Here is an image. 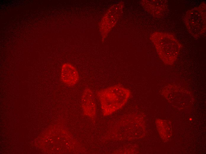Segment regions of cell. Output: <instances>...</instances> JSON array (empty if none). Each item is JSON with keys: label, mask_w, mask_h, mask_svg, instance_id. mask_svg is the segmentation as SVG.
<instances>
[{"label": "cell", "mask_w": 206, "mask_h": 154, "mask_svg": "<svg viewBox=\"0 0 206 154\" xmlns=\"http://www.w3.org/2000/svg\"><path fill=\"white\" fill-rule=\"evenodd\" d=\"M96 95L104 115L111 114L122 108L131 95V91L120 84L99 90Z\"/></svg>", "instance_id": "obj_1"}, {"label": "cell", "mask_w": 206, "mask_h": 154, "mask_svg": "<svg viewBox=\"0 0 206 154\" xmlns=\"http://www.w3.org/2000/svg\"><path fill=\"white\" fill-rule=\"evenodd\" d=\"M160 58L165 63H172L176 58L181 44L177 39L170 33L156 32L150 37Z\"/></svg>", "instance_id": "obj_2"}, {"label": "cell", "mask_w": 206, "mask_h": 154, "mask_svg": "<svg viewBox=\"0 0 206 154\" xmlns=\"http://www.w3.org/2000/svg\"><path fill=\"white\" fill-rule=\"evenodd\" d=\"M206 4L201 3L198 6L188 10L184 18L185 25L189 33L198 38L206 31Z\"/></svg>", "instance_id": "obj_3"}, {"label": "cell", "mask_w": 206, "mask_h": 154, "mask_svg": "<svg viewBox=\"0 0 206 154\" xmlns=\"http://www.w3.org/2000/svg\"><path fill=\"white\" fill-rule=\"evenodd\" d=\"M138 117L135 114L126 115L120 119L113 129V137L117 140H131L137 138Z\"/></svg>", "instance_id": "obj_4"}, {"label": "cell", "mask_w": 206, "mask_h": 154, "mask_svg": "<svg viewBox=\"0 0 206 154\" xmlns=\"http://www.w3.org/2000/svg\"><path fill=\"white\" fill-rule=\"evenodd\" d=\"M60 78L66 85L72 86L78 83L80 76L77 69L73 65L69 62H65L61 67Z\"/></svg>", "instance_id": "obj_5"}, {"label": "cell", "mask_w": 206, "mask_h": 154, "mask_svg": "<svg viewBox=\"0 0 206 154\" xmlns=\"http://www.w3.org/2000/svg\"><path fill=\"white\" fill-rule=\"evenodd\" d=\"M145 9L154 16L160 17L165 15L168 10L167 0L143 1Z\"/></svg>", "instance_id": "obj_6"}, {"label": "cell", "mask_w": 206, "mask_h": 154, "mask_svg": "<svg viewBox=\"0 0 206 154\" xmlns=\"http://www.w3.org/2000/svg\"><path fill=\"white\" fill-rule=\"evenodd\" d=\"M82 106L84 110L88 111L93 115L96 111V105L93 93L91 90L86 88L84 90L82 98Z\"/></svg>", "instance_id": "obj_7"}]
</instances>
